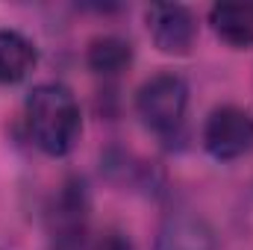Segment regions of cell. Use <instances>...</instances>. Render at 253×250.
Here are the masks:
<instances>
[{
  "instance_id": "30bf717a",
  "label": "cell",
  "mask_w": 253,
  "mask_h": 250,
  "mask_svg": "<svg viewBox=\"0 0 253 250\" xmlns=\"http://www.w3.org/2000/svg\"><path fill=\"white\" fill-rule=\"evenodd\" d=\"M85 250H132L121 233H109V236H100L94 245H88Z\"/></svg>"
},
{
  "instance_id": "277c9868",
  "label": "cell",
  "mask_w": 253,
  "mask_h": 250,
  "mask_svg": "<svg viewBox=\"0 0 253 250\" xmlns=\"http://www.w3.org/2000/svg\"><path fill=\"white\" fill-rule=\"evenodd\" d=\"M203 147L218 162L248 156L253 150V112L242 106H218L203 124Z\"/></svg>"
},
{
  "instance_id": "52a82bcc",
  "label": "cell",
  "mask_w": 253,
  "mask_h": 250,
  "mask_svg": "<svg viewBox=\"0 0 253 250\" xmlns=\"http://www.w3.org/2000/svg\"><path fill=\"white\" fill-rule=\"evenodd\" d=\"M209 24L224 44L236 50L253 47V3H215L209 9Z\"/></svg>"
},
{
  "instance_id": "6da1fadb",
  "label": "cell",
  "mask_w": 253,
  "mask_h": 250,
  "mask_svg": "<svg viewBox=\"0 0 253 250\" xmlns=\"http://www.w3.org/2000/svg\"><path fill=\"white\" fill-rule=\"evenodd\" d=\"M30 141L47 156H68L83 132L80 103L59 83H42L30 91L24 106Z\"/></svg>"
},
{
  "instance_id": "7a4b0ae2",
  "label": "cell",
  "mask_w": 253,
  "mask_h": 250,
  "mask_svg": "<svg viewBox=\"0 0 253 250\" xmlns=\"http://www.w3.org/2000/svg\"><path fill=\"white\" fill-rule=\"evenodd\" d=\"M186 109H189V85L174 71L153 74L135 91V115L159 138L180 135L186 124Z\"/></svg>"
},
{
  "instance_id": "5b68a950",
  "label": "cell",
  "mask_w": 253,
  "mask_h": 250,
  "mask_svg": "<svg viewBox=\"0 0 253 250\" xmlns=\"http://www.w3.org/2000/svg\"><path fill=\"white\" fill-rule=\"evenodd\" d=\"M147 30L162 53L183 56L197 39V18L183 3H153L147 6Z\"/></svg>"
},
{
  "instance_id": "8992f818",
  "label": "cell",
  "mask_w": 253,
  "mask_h": 250,
  "mask_svg": "<svg viewBox=\"0 0 253 250\" xmlns=\"http://www.w3.org/2000/svg\"><path fill=\"white\" fill-rule=\"evenodd\" d=\"M153 250H218V239L206 218L180 209L162 221Z\"/></svg>"
},
{
  "instance_id": "9c48e42d",
  "label": "cell",
  "mask_w": 253,
  "mask_h": 250,
  "mask_svg": "<svg viewBox=\"0 0 253 250\" xmlns=\"http://www.w3.org/2000/svg\"><path fill=\"white\" fill-rule=\"evenodd\" d=\"M85 62L100 77H118L132 62V44L121 36H100L88 44Z\"/></svg>"
},
{
  "instance_id": "ba28073f",
  "label": "cell",
  "mask_w": 253,
  "mask_h": 250,
  "mask_svg": "<svg viewBox=\"0 0 253 250\" xmlns=\"http://www.w3.org/2000/svg\"><path fill=\"white\" fill-rule=\"evenodd\" d=\"M39 62L36 44L18 30H0V85H15L33 74Z\"/></svg>"
},
{
  "instance_id": "3957f363",
  "label": "cell",
  "mask_w": 253,
  "mask_h": 250,
  "mask_svg": "<svg viewBox=\"0 0 253 250\" xmlns=\"http://www.w3.org/2000/svg\"><path fill=\"white\" fill-rule=\"evenodd\" d=\"M91 221V197L83 177H68L47 206V245L50 250H85Z\"/></svg>"
}]
</instances>
